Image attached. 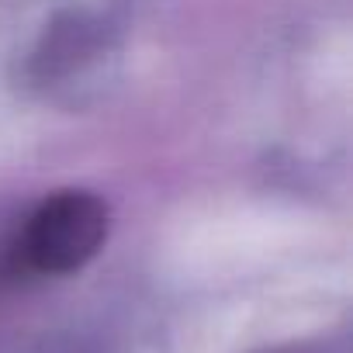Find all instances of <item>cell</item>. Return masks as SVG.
Returning <instances> with one entry per match:
<instances>
[{"label": "cell", "mask_w": 353, "mask_h": 353, "mask_svg": "<svg viewBox=\"0 0 353 353\" xmlns=\"http://www.w3.org/2000/svg\"><path fill=\"white\" fill-rule=\"evenodd\" d=\"M104 236L108 208L87 191H63L28 219L14 260L32 274H70L101 250Z\"/></svg>", "instance_id": "obj_1"}]
</instances>
